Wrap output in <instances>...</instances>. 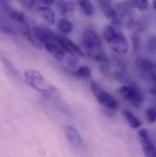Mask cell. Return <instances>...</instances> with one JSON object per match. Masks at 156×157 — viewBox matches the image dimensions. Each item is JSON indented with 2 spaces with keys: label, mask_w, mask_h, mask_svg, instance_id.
Returning a JSON list of instances; mask_svg holds the SVG:
<instances>
[{
  "label": "cell",
  "mask_w": 156,
  "mask_h": 157,
  "mask_svg": "<svg viewBox=\"0 0 156 157\" xmlns=\"http://www.w3.org/2000/svg\"><path fill=\"white\" fill-rule=\"evenodd\" d=\"M81 44L87 54L95 60L106 62L108 60L101 47V40L98 34L91 29L83 32L81 36Z\"/></svg>",
  "instance_id": "cell-1"
},
{
  "label": "cell",
  "mask_w": 156,
  "mask_h": 157,
  "mask_svg": "<svg viewBox=\"0 0 156 157\" xmlns=\"http://www.w3.org/2000/svg\"><path fill=\"white\" fill-rule=\"evenodd\" d=\"M103 39L110 48L118 54H126L129 50V42L126 37L117 31L112 26H107L103 31Z\"/></svg>",
  "instance_id": "cell-2"
},
{
  "label": "cell",
  "mask_w": 156,
  "mask_h": 157,
  "mask_svg": "<svg viewBox=\"0 0 156 157\" xmlns=\"http://www.w3.org/2000/svg\"><path fill=\"white\" fill-rule=\"evenodd\" d=\"M26 83L35 90L39 91L44 94H52L56 89L55 87L50 84L44 76L35 69L27 70L24 73Z\"/></svg>",
  "instance_id": "cell-3"
},
{
  "label": "cell",
  "mask_w": 156,
  "mask_h": 157,
  "mask_svg": "<svg viewBox=\"0 0 156 157\" xmlns=\"http://www.w3.org/2000/svg\"><path fill=\"white\" fill-rule=\"evenodd\" d=\"M90 89L97 101L103 107L111 111H116L119 108L117 100L112 95L108 93L106 90H102L95 81H90Z\"/></svg>",
  "instance_id": "cell-4"
},
{
  "label": "cell",
  "mask_w": 156,
  "mask_h": 157,
  "mask_svg": "<svg viewBox=\"0 0 156 157\" xmlns=\"http://www.w3.org/2000/svg\"><path fill=\"white\" fill-rule=\"evenodd\" d=\"M118 93L135 108H139L143 102V93L133 86H122L118 90Z\"/></svg>",
  "instance_id": "cell-5"
},
{
  "label": "cell",
  "mask_w": 156,
  "mask_h": 157,
  "mask_svg": "<svg viewBox=\"0 0 156 157\" xmlns=\"http://www.w3.org/2000/svg\"><path fill=\"white\" fill-rule=\"evenodd\" d=\"M141 146L145 157H156V146L153 143L146 129H141L139 132Z\"/></svg>",
  "instance_id": "cell-6"
},
{
  "label": "cell",
  "mask_w": 156,
  "mask_h": 157,
  "mask_svg": "<svg viewBox=\"0 0 156 157\" xmlns=\"http://www.w3.org/2000/svg\"><path fill=\"white\" fill-rule=\"evenodd\" d=\"M66 136L70 146L78 151H81L84 148V143L81 135L79 134L77 129L72 126L66 127Z\"/></svg>",
  "instance_id": "cell-7"
},
{
  "label": "cell",
  "mask_w": 156,
  "mask_h": 157,
  "mask_svg": "<svg viewBox=\"0 0 156 157\" xmlns=\"http://www.w3.org/2000/svg\"><path fill=\"white\" fill-rule=\"evenodd\" d=\"M55 40L70 55L74 56V57L75 56H82V57L84 56V53L82 52V50L75 43H73L70 39H66V38H63V37L57 35L55 38Z\"/></svg>",
  "instance_id": "cell-8"
},
{
  "label": "cell",
  "mask_w": 156,
  "mask_h": 157,
  "mask_svg": "<svg viewBox=\"0 0 156 157\" xmlns=\"http://www.w3.org/2000/svg\"><path fill=\"white\" fill-rule=\"evenodd\" d=\"M33 36L39 42L45 45L48 42L54 41L57 35L46 27H35L33 29Z\"/></svg>",
  "instance_id": "cell-9"
},
{
  "label": "cell",
  "mask_w": 156,
  "mask_h": 157,
  "mask_svg": "<svg viewBox=\"0 0 156 157\" xmlns=\"http://www.w3.org/2000/svg\"><path fill=\"white\" fill-rule=\"evenodd\" d=\"M104 16L113 23H118L117 11L112 6L111 0H97Z\"/></svg>",
  "instance_id": "cell-10"
},
{
  "label": "cell",
  "mask_w": 156,
  "mask_h": 157,
  "mask_svg": "<svg viewBox=\"0 0 156 157\" xmlns=\"http://www.w3.org/2000/svg\"><path fill=\"white\" fill-rule=\"evenodd\" d=\"M45 48H46L47 51L49 54H51L54 57V59H56L58 61H62L65 59L66 51L56 42V40L46 43Z\"/></svg>",
  "instance_id": "cell-11"
},
{
  "label": "cell",
  "mask_w": 156,
  "mask_h": 157,
  "mask_svg": "<svg viewBox=\"0 0 156 157\" xmlns=\"http://www.w3.org/2000/svg\"><path fill=\"white\" fill-rule=\"evenodd\" d=\"M38 13L40 17L48 24V25H54L56 22V14L55 12L48 7V6H42L38 9Z\"/></svg>",
  "instance_id": "cell-12"
},
{
  "label": "cell",
  "mask_w": 156,
  "mask_h": 157,
  "mask_svg": "<svg viewBox=\"0 0 156 157\" xmlns=\"http://www.w3.org/2000/svg\"><path fill=\"white\" fill-rule=\"evenodd\" d=\"M56 9L60 15L66 16V15H70L73 13L76 7H75V5L70 1L59 0L56 3Z\"/></svg>",
  "instance_id": "cell-13"
},
{
  "label": "cell",
  "mask_w": 156,
  "mask_h": 157,
  "mask_svg": "<svg viewBox=\"0 0 156 157\" xmlns=\"http://www.w3.org/2000/svg\"><path fill=\"white\" fill-rule=\"evenodd\" d=\"M122 114L126 119L128 124L132 129H139L142 126V121L136 116H134L131 113H130L129 111H122Z\"/></svg>",
  "instance_id": "cell-14"
},
{
  "label": "cell",
  "mask_w": 156,
  "mask_h": 157,
  "mask_svg": "<svg viewBox=\"0 0 156 157\" xmlns=\"http://www.w3.org/2000/svg\"><path fill=\"white\" fill-rule=\"evenodd\" d=\"M57 28L59 30V32H61L62 34H65V35L70 34L73 29L72 24L68 19H65V18H61L58 21Z\"/></svg>",
  "instance_id": "cell-15"
},
{
  "label": "cell",
  "mask_w": 156,
  "mask_h": 157,
  "mask_svg": "<svg viewBox=\"0 0 156 157\" xmlns=\"http://www.w3.org/2000/svg\"><path fill=\"white\" fill-rule=\"evenodd\" d=\"M78 2L79 7L86 16H92L94 14L95 10L90 0H78Z\"/></svg>",
  "instance_id": "cell-16"
},
{
  "label": "cell",
  "mask_w": 156,
  "mask_h": 157,
  "mask_svg": "<svg viewBox=\"0 0 156 157\" xmlns=\"http://www.w3.org/2000/svg\"><path fill=\"white\" fill-rule=\"evenodd\" d=\"M138 66H139V68L143 71H144V72H146L148 74H151V73L154 72V65L149 59H139L138 60Z\"/></svg>",
  "instance_id": "cell-17"
},
{
  "label": "cell",
  "mask_w": 156,
  "mask_h": 157,
  "mask_svg": "<svg viewBox=\"0 0 156 157\" xmlns=\"http://www.w3.org/2000/svg\"><path fill=\"white\" fill-rule=\"evenodd\" d=\"M73 74L76 77H78V78H90V76H91V71L87 66H80V67H78L74 71Z\"/></svg>",
  "instance_id": "cell-18"
},
{
  "label": "cell",
  "mask_w": 156,
  "mask_h": 157,
  "mask_svg": "<svg viewBox=\"0 0 156 157\" xmlns=\"http://www.w3.org/2000/svg\"><path fill=\"white\" fill-rule=\"evenodd\" d=\"M131 6L138 9L139 11H144L149 6V1L148 0H131Z\"/></svg>",
  "instance_id": "cell-19"
},
{
  "label": "cell",
  "mask_w": 156,
  "mask_h": 157,
  "mask_svg": "<svg viewBox=\"0 0 156 157\" xmlns=\"http://www.w3.org/2000/svg\"><path fill=\"white\" fill-rule=\"evenodd\" d=\"M9 17L12 20H15L17 22H20V23H24L25 22V15L20 12V11H11L9 13Z\"/></svg>",
  "instance_id": "cell-20"
},
{
  "label": "cell",
  "mask_w": 156,
  "mask_h": 157,
  "mask_svg": "<svg viewBox=\"0 0 156 157\" xmlns=\"http://www.w3.org/2000/svg\"><path fill=\"white\" fill-rule=\"evenodd\" d=\"M146 120L148 121L149 123H154L156 121V109L154 108H150L146 111Z\"/></svg>",
  "instance_id": "cell-21"
},
{
  "label": "cell",
  "mask_w": 156,
  "mask_h": 157,
  "mask_svg": "<svg viewBox=\"0 0 156 157\" xmlns=\"http://www.w3.org/2000/svg\"><path fill=\"white\" fill-rule=\"evenodd\" d=\"M78 59H76V57L74 56H70L67 58V64L70 69H74V71L76 70V68L78 67Z\"/></svg>",
  "instance_id": "cell-22"
},
{
  "label": "cell",
  "mask_w": 156,
  "mask_h": 157,
  "mask_svg": "<svg viewBox=\"0 0 156 157\" xmlns=\"http://www.w3.org/2000/svg\"><path fill=\"white\" fill-rule=\"evenodd\" d=\"M3 62H4V69H5L6 74H7L8 76H11V77L15 76V71H14L13 67H12L9 63L6 62L5 60H3Z\"/></svg>",
  "instance_id": "cell-23"
},
{
  "label": "cell",
  "mask_w": 156,
  "mask_h": 157,
  "mask_svg": "<svg viewBox=\"0 0 156 157\" xmlns=\"http://www.w3.org/2000/svg\"><path fill=\"white\" fill-rule=\"evenodd\" d=\"M21 1L27 7H32L35 4V0H21Z\"/></svg>",
  "instance_id": "cell-24"
},
{
  "label": "cell",
  "mask_w": 156,
  "mask_h": 157,
  "mask_svg": "<svg viewBox=\"0 0 156 157\" xmlns=\"http://www.w3.org/2000/svg\"><path fill=\"white\" fill-rule=\"evenodd\" d=\"M40 1L47 6H51L55 3V0H40Z\"/></svg>",
  "instance_id": "cell-25"
},
{
  "label": "cell",
  "mask_w": 156,
  "mask_h": 157,
  "mask_svg": "<svg viewBox=\"0 0 156 157\" xmlns=\"http://www.w3.org/2000/svg\"><path fill=\"white\" fill-rule=\"evenodd\" d=\"M153 5H154V9L156 10V0H154V1H153Z\"/></svg>",
  "instance_id": "cell-26"
}]
</instances>
